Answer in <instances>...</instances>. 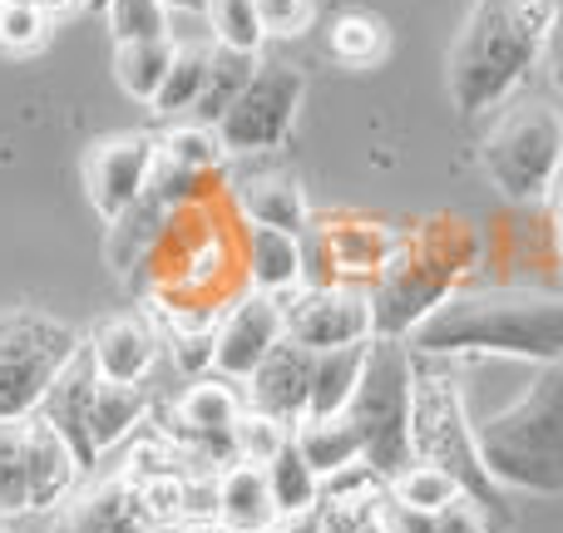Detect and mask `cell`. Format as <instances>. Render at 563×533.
Masks as SVG:
<instances>
[{
    "label": "cell",
    "mask_w": 563,
    "mask_h": 533,
    "mask_svg": "<svg viewBox=\"0 0 563 533\" xmlns=\"http://www.w3.org/2000/svg\"><path fill=\"white\" fill-rule=\"evenodd\" d=\"M238 213L247 218L253 227H282V233H307V193H301L297 178L287 174H253L238 184Z\"/></svg>",
    "instance_id": "cell-21"
},
{
    "label": "cell",
    "mask_w": 563,
    "mask_h": 533,
    "mask_svg": "<svg viewBox=\"0 0 563 533\" xmlns=\"http://www.w3.org/2000/svg\"><path fill=\"white\" fill-rule=\"evenodd\" d=\"M416 356H495L563 366V297L525 287L455 291L406 336Z\"/></svg>",
    "instance_id": "cell-1"
},
{
    "label": "cell",
    "mask_w": 563,
    "mask_h": 533,
    "mask_svg": "<svg viewBox=\"0 0 563 533\" xmlns=\"http://www.w3.org/2000/svg\"><path fill=\"white\" fill-rule=\"evenodd\" d=\"M218 519L238 533H257L263 524L277 519L273 489H267V469L233 459V465L218 475Z\"/></svg>",
    "instance_id": "cell-22"
},
{
    "label": "cell",
    "mask_w": 563,
    "mask_h": 533,
    "mask_svg": "<svg viewBox=\"0 0 563 533\" xmlns=\"http://www.w3.org/2000/svg\"><path fill=\"white\" fill-rule=\"evenodd\" d=\"M55 533H174V529L144 504L139 485L109 479V485H95L79 499H69Z\"/></svg>",
    "instance_id": "cell-17"
},
{
    "label": "cell",
    "mask_w": 563,
    "mask_h": 533,
    "mask_svg": "<svg viewBox=\"0 0 563 533\" xmlns=\"http://www.w3.org/2000/svg\"><path fill=\"white\" fill-rule=\"evenodd\" d=\"M287 440H291V430L282 425V420L263 415V410H243V420L233 425L238 459H247V465H267V459H273Z\"/></svg>",
    "instance_id": "cell-34"
},
{
    "label": "cell",
    "mask_w": 563,
    "mask_h": 533,
    "mask_svg": "<svg viewBox=\"0 0 563 533\" xmlns=\"http://www.w3.org/2000/svg\"><path fill=\"white\" fill-rule=\"evenodd\" d=\"M321 533H386V479L366 465L321 479Z\"/></svg>",
    "instance_id": "cell-18"
},
{
    "label": "cell",
    "mask_w": 563,
    "mask_h": 533,
    "mask_svg": "<svg viewBox=\"0 0 563 533\" xmlns=\"http://www.w3.org/2000/svg\"><path fill=\"white\" fill-rule=\"evenodd\" d=\"M243 410H247L243 396L228 386V376H218V380H194V386L178 396L168 430H174V440L194 445V455H203V459H223V455L238 459L233 425L243 420Z\"/></svg>",
    "instance_id": "cell-15"
},
{
    "label": "cell",
    "mask_w": 563,
    "mask_h": 533,
    "mask_svg": "<svg viewBox=\"0 0 563 533\" xmlns=\"http://www.w3.org/2000/svg\"><path fill=\"white\" fill-rule=\"evenodd\" d=\"M174 356H178V370H188V376H203V370H213L218 366V326L178 331Z\"/></svg>",
    "instance_id": "cell-37"
},
{
    "label": "cell",
    "mask_w": 563,
    "mask_h": 533,
    "mask_svg": "<svg viewBox=\"0 0 563 533\" xmlns=\"http://www.w3.org/2000/svg\"><path fill=\"white\" fill-rule=\"evenodd\" d=\"M257 533H321V509H301V514H277L273 524H263Z\"/></svg>",
    "instance_id": "cell-40"
},
{
    "label": "cell",
    "mask_w": 563,
    "mask_h": 533,
    "mask_svg": "<svg viewBox=\"0 0 563 533\" xmlns=\"http://www.w3.org/2000/svg\"><path fill=\"white\" fill-rule=\"evenodd\" d=\"M346 420L361 435V459L380 479H396L416 465V351L396 336H371L366 370L346 406Z\"/></svg>",
    "instance_id": "cell-5"
},
{
    "label": "cell",
    "mask_w": 563,
    "mask_h": 533,
    "mask_svg": "<svg viewBox=\"0 0 563 533\" xmlns=\"http://www.w3.org/2000/svg\"><path fill=\"white\" fill-rule=\"evenodd\" d=\"M291 440H297V449L307 455V465L317 469L321 479L341 475V469H351V465H366V459H361V435L346 415H307L291 430Z\"/></svg>",
    "instance_id": "cell-23"
},
{
    "label": "cell",
    "mask_w": 563,
    "mask_h": 533,
    "mask_svg": "<svg viewBox=\"0 0 563 533\" xmlns=\"http://www.w3.org/2000/svg\"><path fill=\"white\" fill-rule=\"evenodd\" d=\"M0 533H15V529H5V519H0Z\"/></svg>",
    "instance_id": "cell-45"
},
{
    "label": "cell",
    "mask_w": 563,
    "mask_h": 533,
    "mask_svg": "<svg viewBox=\"0 0 563 533\" xmlns=\"http://www.w3.org/2000/svg\"><path fill=\"white\" fill-rule=\"evenodd\" d=\"M263 469H267V489H273L277 514H301V509L321 504V475L307 465V455L297 449V440H287Z\"/></svg>",
    "instance_id": "cell-29"
},
{
    "label": "cell",
    "mask_w": 563,
    "mask_h": 533,
    "mask_svg": "<svg viewBox=\"0 0 563 533\" xmlns=\"http://www.w3.org/2000/svg\"><path fill=\"white\" fill-rule=\"evenodd\" d=\"M45 30L49 15L35 5V0H0V45L25 55V49L45 45Z\"/></svg>",
    "instance_id": "cell-35"
},
{
    "label": "cell",
    "mask_w": 563,
    "mask_h": 533,
    "mask_svg": "<svg viewBox=\"0 0 563 533\" xmlns=\"http://www.w3.org/2000/svg\"><path fill=\"white\" fill-rule=\"evenodd\" d=\"M366 346H341V351H321L317 370H311V410L307 415H346L351 396L361 386V370H366Z\"/></svg>",
    "instance_id": "cell-25"
},
{
    "label": "cell",
    "mask_w": 563,
    "mask_h": 533,
    "mask_svg": "<svg viewBox=\"0 0 563 533\" xmlns=\"http://www.w3.org/2000/svg\"><path fill=\"white\" fill-rule=\"evenodd\" d=\"M416 459H430V465L450 469V475L465 485L470 499H479V509L489 514V524L509 529V509L499 485L489 479V469L479 465L475 449V425L465 415V396L460 386H450L445 376H426L416 366Z\"/></svg>",
    "instance_id": "cell-8"
},
{
    "label": "cell",
    "mask_w": 563,
    "mask_h": 533,
    "mask_svg": "<svg viewBox=\"0 0 563 533\" xmlns=\"http://www.w3.org/2000/svg\"><path fill=\"white\" fill-rule=\"evenodd\" d=\"M475 257H479L475 233L465 223H455V218H430V223L410 227L406 237H396L376 287H371L376 336L406 341L440 301L455 297L460 277L475 267Z\"/></svg>",
    "instance_id": "cell-4"
},
{
    "label": "cell",
    "mask_w": 563,
    "mask_h": 533,
    "mask_svg": "<svg viewBox=\"0 0 563 533\" xmlns=\"http://www.w3.org/2000/svg\"><path fill=\"white\" fill-rule=\"evenodd\" d=\"M287 341V321H282V297L267 291H243L218 321V376L247 380L267 356Z\"/></svg>",
    "instance_id": "cell-14"
},
{
    "label": "cell",
    "mask_w": 563,
    "mask_h": 533,
    "mask_svg": "<svg viewBox=\"0 0 563 533\" xmlns=\"http://www.w3.org/2000/svg\"><path fill=\"white\" fill-rule=\"evenodd\" d=\"M178 55V40H139V45H114V79L124 85L129 99L154 104V95L164 89L168 65Z\"/></svg>",
    "instance_id": "cell-26"
},
{
    "label": "cell",
    "mask_w": 563,
    "mask_h": 533,
    "mask_svg": "<svg viewBox=\"0 0 563 533\" xmlns=\"http://www.w3.org/2000/svg\"><path fill=\"white\" fill-rule=\"evenodd\" d=\"M148 410V390L144 386H114L95 370V356L89 346H79L69 356V366L55 376L40 415L65 435V445L75 449L79 469H89L104 449H114L129 430L144 420Z\"/></svg>",
    "instance_id": "cell-6"
},
{
    "label": "cell",
    "mask_w": 563,
    "mask_h": 533,
    "mask_svg": "<svg viewBox=\"0 0 563 533\" xmlns=\"http://www.w3.org/2000/svg\"><path fill=\"white\" fill-rule=\"evenodd\" d=\"M109 5V0H89V10H104Z\"/></svg>",
    "instance_id": "cell-44"
},
{
    "label": "cell",
    "mask_w": 563,
    "mask_h": 533,
    "mask_svg": "<svg viewBox=\"0 0 563 533\" xmlns=\"http://www.w3.org/2000/svg\"><path fill=\"white\" fill-rule=\"evenodd\" d=\"M282 321H287V341L307 346L311 356L376 336L371 291L361 287H297L282 297Z\"/></svg>",
    "instance_id": "cell-12"
},
{
    "label": "cell",
    "mask_w": 563,
    "mask_h": 533,
    "mask_svg": "<svg viewBox=\"0 0 563 533\" xmlns=\"http://www.w3.org/2000/svg\"><path fill=\"white\" fill-rule=\"evenodd\" d=\"M380 519H386V533H440L435 529V514H426V509H410V504H400V499H390V489H386V509H380Z\"/></svg>",
    "instance_id": "cell-39"
},
{
    "label": "cell",
    "mask_w": 563,
    "mask_h": 533,
    "mask_svg": "<svg viewBox=\"0 0 563 533\" xmlns=\"http://www.w3.org/2000/svg\"><path fill=\"white\" fill-rule=\"evenodd\" d=\"M485 174L515 203H539L563 178V119L549 104H515L485 138Z\"/></svg>",
    "instance_id": "cell-10"
},
{
    "label": "cell",
    "mask_w": 563,
    "mask_h": 533,
    "mask_svg": "<svg viewBox=\"0 0 563 533\" xmlns=\"http://www.w3.org/2000/svg\"><path fill=\"white\" fill-rule=\"evenodd\" d=\"M311 370H317V356L307 346H297V341H282L273 356L247 376V410H263L287 430H297L311 410Z\"/></svg>",
    "instance_id": "cell-16"
},
{
    "label": "cell",
    "mask_w": 563,
    "mask_h": 533,
    "mask_svg": "<svg viewBox=\"0 0 563 533\" xmlns=\"http://www.w3.org/2000/svg\"><path fill=\"white\" fill-rule=\"evenodd\" d=\"M257 75V55H243V49H223L213 45V65H208V85H203V99H198L194 119L208 129H218V119L228 114V109L238 104V95H243L247 85H253Z\"/></svg>",
    "instance_id": "cell-27"
},
{
    "label": "cell",
    "mask_w": 563,
    "mask_h": 533,
    "mask_svg": "<svg viewBox=\"0 0 563 533\" xmlns=\"http://www.w3.org/2000/svg\"><path fill=\"white\" fill-rule=\"evenodd\" d=\"M257 15H263V35L291 40V35H307L311 30L317 5H311V0H257Z\"/></svg>",
    "instance_id": "cell-36"
},
{
    "label": "cell",
    "mask_w": 563,
    "mask_h": 533,
    "mask_svg": "<svg viewBox=\"0 0 563 533\" xmlns=\"http://www.w3.org/2000/svg\"><path fill=\"white\" fill-rule=\"evenodd\" d=\"M386 489H390V499H400V504H410V509H426V514H440L445 504H455V499L465 495V485H460L450 469L430 465V459L406 465Z\"/></svg>",
    "instance_id": "cell-30"
},
{
    "label": "cell",
    "mask_w": 563,
    "mask_h": 533,
    "mask_svg": "<svg viewBox=\"0 0 563 533\" xmlns=\"http://www.w3.org/2000/svg\"><path fill=\"white\" fill-rule=\"evenodd\" d=\"M79 475L85 469L75 449L40 410L0 420V519H25L65 504Z\"/></svg>",
    "instance_id": "cell-7"
},
{
    "label": "cell",
    "mask_w": 563,
    "mask_h": 533,
    "mask_svg": "<svg viewBox=\"0 0 563 533\" xmlns=\"http://www.w3.org/2000/svg\"><path fill=\"white\" fill-rule=\"evenodd\" d=\"M247 287L267 291V297H287L307 277V257H301V237L282 233V227H253L247 223V247H243Z\"/></svg>",
    "instance_id": "cell-20"
},
{
    "label": "cell",
    "mask_w": 563,
    "mask_h": 533,
    "mask_svg": "<svg viewBox=\"0 0 563 533\" xmlns=\"http://www.w3.org/2000/svg\"><path fill=\"white\" fill-rule=\"evenodd\" d=\"M104 25L114 45H139V40H174V10L164 0H109Z\"/></svg>",
    "instance_id": "cell-31"
},
{
    "label": "cell",
    "mask_w": 563,
    "mask_h": 533,
    "mask_svg": "<svg viewBox=\"0 0 563 533\" xmlns=\"http://www.w3.org/2000/svg\"><path fill=\"white\" fill-rule=\"evenodd\" d=\"M208 35L223 49H243L257 55L263 49V15H257V0H208Z\"/></svg>",
    "instance_id": "cell-32"
},
{
    "label": "cell",
    "mask_w": 563,
    "mask_h": 533,
    "mask_svg": "<svg viewBox=\"0 0 563 533\" xmlns=\"http://www.w3.org/2000/svg\"><path fill=\"white\" fill-rule=\"evenodd\" d=\"M208 65H213V40H178V55L168 65V79L164 89L154 95V114L178 124L198 109L203 99V85H208Z\"/></svg>",
    "instance_id": "cell-24"
},
{
    "label": "cell",
    "mask_w": 563,
    "mask_h": 533,
    "mask_svg": "<svg viewBox=\"0 0 563 533\" xmlns=\"http://www.w3.org/2000/svg\"><path fill=\"white\" fill-rule=\"evenodd\" d=\"M327 45H331V55H336L341 65L371 69V65L386 59L390 30H386V20L371 15V10H341V15L331 20V30H327Z\"/></svg>",
    "instance_id": "cell-28"
},
{
    "label": "cell",
    "mask_w": 563,
    "mask_h": 533,
    "mask_svg": "<svg viewBox=\"0 0 563 533\" xmlns=\"http://www.w3.org/2000/svg\"><path fill=\"white\" fill-rule=\"evenodd\" d=\"M559 0H475L450 49V99L465 119L499 109L544 59Z\"/></svg>",
    "instance_id": "cell-2"
},
{
    "label": "cell",
    "mask_w": 563,
    "mask_h": 533,
    "mask_svg": "<svg viewBox=\"0 0 563 533\" xmlns=\"http://www.w3.org/2000/svg\"><path fill=\"white\" fill-rule=\"evenodd\" d=\"M475 449L499 489L563 495V366H534L509 406L475 415Z\"/></svg>",
    "instance_id": "cell-3"
},
{
    "label": "cell",
    "mask_w": 563,
    "mask_h": 533,
    "mask_svg": "<svg viewBox=\"0 0 563 533\" xmlns=\"http://www.w3.org/2000/svg\"><path fill=\"white\" fill-rule=\"evenodd\" d=\"M154 168H158V138H148V134H114V138L89 144V154H85V188H89L95 213L104 218V223L124 218L129 208L148 193Z\"/></svg>",
    "instance_id": "cell-13"
},
{
    "label": "cell",
    "mask_w": 563,
    "mask_h": 533,
    "mask_svg": "<svg viewBox=\"0 0 563 533\" xmlns=\"http://www.w3.org/2000/svg\"><path fill=\"white\" fill-rule=\"evenodd\" d=\"M178 533H238V529H228L223 519H198V524H184Z\"/></svg>",
    "instance_id": "cell-43"
},
{
    "label": "cell",
    "mask_w": 563,
    "mask_h": 533,
    "mask_svg": "<svg viewBox=\"0 0 563 533\" xmlns=\"http://www.w3.org/2000/svg\"><path fill=\"white\" fill-rule=\"evenodd\" d=\"M301 95H307V79H301V69L291 65V59H257L253 85L238 95V104L228 109L213 129L223 154L247 158V154L277 148L282 138H287L291 119H297Z\"/></svg>",
    "instance_id": "cell-11"
},
{
    "label": "cell",
    "mask_w": 563,
    "mask_h": 533,
    "mask_svg": "<svg viewBox=\"0 0 563 533\" xmlns=\"http://www.w3.org/2000/svg\"><path fill=\"white\" fill-rule=\"evenodd\" d=\"M544 69H549V79H554V89L563 95V10H559V20H554V35H549Z\"/></svg>",
    "instance_id": "cell-41"
},
{
    "label": "cell",
    "mask_w": 563,
    "mask_h": 533,
    "mask_svg": "<svg viewBox=\"0 0 563 533\" xmlns=\"http://www.w3.org/2000/svg\"><path fill=\"white\" fill-rule=\"evenodd\" d=\"M435 529H440V533H495L489 514L479 509V499H470V495H460L455 504L440 509V514H435Z\"/></svg>",
    "instance_id": "cell-38"
},
{
    "label": "cell",
    "mask_w": 563,
    "mask_h": 533,
    "mask_svg": "<svg viewBox=\"0 0 563 533\" xmlns=\"http://www.w3.org/2000/svg\"><path fill=\"white\" fill-rule=\"evenodd\" d=\"M174 15H194V20H208V0H164Z\"/></svg>",
    "instance_id": "cell-42"
},
{
    "label": "cell",
    "mask_w": 563,
    "mask_h": 533,
    "mask_svg": "<svg viewBox=\"0 0 563 533\" xmlns=\"http://www.w3.org/2000/svg\"><path fill=\"white\" fill-rule=\"evenodd\" d=\"M158 158L174 168H188V174H218L223 144H218V134L208 124H174L158 138Z\"/></svg>",
    "instance_id": "cell-33"
},
{
    "label": "cell",
    "mask_w": 563,
    "mask_h": 533,
    "mask_svg": "<svg viewBox=\"0 0 563 533\" xmlns=\"http://www.w3.org/2000/svg\"><path fill=\"white\" fill-rule=\"evenodd\" d=\"M79 346L85 336L49 311H0V420L35 415Z\"/></svg>",
    "instance_id": "cell-9"
},
{
    "label": "cell",
    "mask_w": 563,
    "mask_h": 533,
    "mask_svg": "<svg viewBox=\"0 0 563 533\" xmlns=\"http://www.w3.org/2000/svg\"><path fill=\"white\" fill-rule=\"evenodd\" d=\"M85 346H89V356H95V370L104 380H114V386H144L158 360L154 326L139 317L104 321V326H95V336H89Z\"/></svg>",
    "instance_id": "cell-19"
}]
</instances>
